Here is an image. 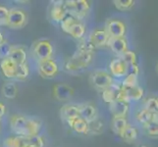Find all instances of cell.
Listing matches in <instances>:
<instances>
[{
	"mask_svg": "<svg viewBox=\"0 0 158 147\" xmlns=\"http://www.w3.org/2000/svg\"><path fill=\"white\" fill-rule=\"evenodd\" d=\"M92 61L94 54L76 51L72 56L66 59L64 63V70L71 74L83 72L90 66Z\"/></svg>",
	"mask_w": 158,
	"mask_h": 147,
	"instance_id": "1",
	"label": "cell"
},
{
	"mask_svg": "<svg viewBox=\"0 0 158 147\" xmlns=\"http://www.w3.org/2000/svg\"><path fill=\"white\" fill-rule=\"evenodd\" d=\"M65 7L69 14L81 21L89 13L91 5L88 0H67L65 1Z\"/></svg>",
	"mask_w": 158,
	"mask_h": 147,
	"instance_id": "2",
	"label": "cell"
},
{
	"mask_svg": "<svg viewBox=\"0 0 158 147\" xmlns=\"http://www.w3.org/2000/svg\"><path fill=\"white\" fill-rule=\"evenodd\" d=\"M89 83L94 88L97 90H104L105 88H109L113 83L114 79L111 77V75L108 73L107 70H95L89 76Z\"/></svg>",
	"mask_w": 158,
	"mask_h": 147,
	"instance_id": "3",
	"label": "cell"
},
{
	"mask_svg": "<svg viewBox=\"0 0 158 147\" xmlns=\"http://www.w3.org/2000/svg\"><path fill=\"white\" fill-rule=\"evenodd\" d=\"M28 23V14L24 10L18 7L9 9L6 27L12 30L23 29Z\"/></svg>",
	"mask_w": 158,
	"mask_h": 147,
	"instance_id": "4",
	"label": "cell"
},
{
	"mask_svg": "<svg viewBox=\"0 0 158 147\" xmlns=\"http://www.w3.org/2000/svg\"><path fill=\"white\" fill-rule=\"evenodd\" d=\"M31 52L36 61L40 62L47 59H51L54 49L52 43L48 39H40L34 43Z\"/></svg>",
	"mask_w": 158,
	"mask_h": 147,
	"instance_id": "5",
	"label": "cell"
},
{
	"mask_svg": "<svg viewBox=\"0 0 158 147\" xmlns=\"http://www.w3.org/2000/svg\"><path fill=\"white\" fill-rule=\"evenodd\" d=\"M109 39H116V37H125L127 31L126 24L118 19H109L104 28Z\"/></svg>",
	"mask_w": 158,
	"mask_h": 147,
	"instance_id": "6",
	"label": "cell"
},
{
	"mask_svg": "<svg viewBox=\"0 0 158 147\" xmlns=\"http://www.w3.org/2000/svg\"><path fill=\"white\" fill-rule=\"evenodd\" d=\"M37 72L45 79H52L59 73V65L53 58L37 62Z\"/></svg>",
	"mask_w": 158,
	"mask_h": 147,
	"instance_id": "7",
	"label": "cell"
},
{
	"mask_svg": "<svg viewBox=\"0 0 158 147\" xmlns=\"http://www.w3.org/2000/svg\"><path fill=\"white\" fill-rule=\"evenodd\" d=\"M143 96H144V89L139 84L132 86V88H122L121 86L119 99L126 101L130 104L131 102H138L141 100Z\"/></svg>",
	"mask_w": 158,
	"mask_h": 147,
	"instance_id": "8",
	"label": "cell"
},
{
	"mask_svg": "<svg viewBox=\"0 0 158 147\" xmlns=\"http://www.w3.org/2000/svg\"><path fill=\"white\" fill-rule=\"evenodd\" d=\"M127 64L120 57L112 59L108 66V73L114 80L121 81L127 76Z\"/></svg>",
	"mask_w": 158,
	"mask_h": 147,
	"instance_id": "9",
	"label": "cell"
},
{
	"mask_svg": "<svg viewBox=\"0 0 158 147\" xmlns=\"http://www.w3.org/2000/svg\"><path fill=\"white\" fill-rule=\"evenodd\" d=\"M28 117L24 115H14L10 119V129L14 135L25 138L27 137Z\"/></svg>",
	"mask_w": 158,
	"mask_h": 147,
	"instance_id": "10",
	"label": "cell"
},
{
	"mask_svg": "<svg viewBox=\"0 0 158 147\" xmlns=\"http://www.w3.org/2000/svg\"><path fill=\"white\" fill-rule=\"evenodd\" d=\"M51 7L49 10V17L50 20L54 23L60 24L61 21L65 18V16L68 14L66 7H65V1H54L51 2Z\"/></svg>",
	"mask_w": 158,
	"mask_h": 147,
	"instance_id": "11",
	"label": "cell"
},
{
	"mask_svg": "<svg viewBox=\"0 0 158 147\" xmlns=\"http://www.w3.org/2000/svg\"><path fill=\"white\" fill-rule=\"evenodd\" d=\"M110 50L116 54L117 57H120L121 55L129 50V45H128V40L126 37H116V39H109L107 45Z\"/></svg>",
	"mask_w": 158,
	"mask_h": 147,
	"instance_id": "12",
	"label": "cell"
},
{
	"mask_svg": "<svg viewBox=\"0 0 158 147\" xmlns=\"http://www.w3.org/2000/svg\"><path fill=\"white\" fill-rule=\"evenodd\" d=\"M75 94V89L68 84H57L53 88V95L59 101H68Z\"/></svg>",
	"mask_w": 158,
	"mask_h": 147,
	"instance_id": "13",
	"label": "cell"
},
{
	"mask_svg": "<svg viewBox=\"0 0 158 147\" xmlns=\"http://www.w3.org/2000/svg\"><path fill=\"white\" fill-rule=\"evenodd\" d=\"M60 117L68 125L72 121H74L75 119L79 118L80 112L78 104L68 103V104H65L64 106H62L61 109H60Z\"/></svg>",
	"mask_w": 158,
	"mask_h": 147,
	"instance_id": "14",
	"label": "cell"
},
{
	"mask_svg": "<svg viewBox=\"0 0 158 147\" xmlns=\"http://www.w3.org/2000/svg\"><path fill=\"white\" fill-rule=\"evenodd\" d=\"M118 81L119 80L115 83V80H114V83L109 88L101 91L102 100L107 104H111L112 102L119 99L120 91H121V83H118Z\"/></svg>",
	"mask_w": 158,
	"mask_h": 147,
	"instance_id": "15",
	"label": "cell"
},
{
	"mask_svg": "<svg viewBox=\"0 0 158 147\" xmlns=\"http://www.w3.org/2000/svg\"><path fill=\"white\" fill-rule=\"evenodd\" d=\"M88 39L89 41L94 45L95 48L97 47H104L107 45V42L109 39V36L106 34L105 30H100V29H96L94 31H92L90 32V35H89Z\"/></svg>",
	"mask_w": 158,
	"mask_h": 147,
	"instance_id": "16",
	"label": "cell"
},
{
	"mask_svg": "<svg viewBox=\"0 0 158 147\" xmlns=\"http://www.w3.org/2000/svg\"><path fill=\"white\" fill-rule=\"evenodd\" d=\"M109 110L113 115V118L115 117H126L130 110V104L128 102L117 99L116 101L109 104Z\"/></svg>",
	"mask_w": 158,
	"mask_h": 147,
	"instance_id": "17",
	"label": "cell"
},
{
	"mask_svg": "<svg viewBox=\"0 0 158 147\" xmlns=\"http://www.w3.org/2000/svg\"><path fill=\"white\" fill-rule=\"evenodd\" d=\"M78 106H79L80 117L85 120L88 123H90L94 120L97 119V109L94 104H90V103H81V104H78Z\"/></svg>",
	"mask_w": 158,
	"mask_h": 147,
	"instance_id": "18",
	"label": "cell"
},
{
	"mask_svg": "<svg viewBox=\"0 0 158 147\" xmlns=\"http://www.w3.org/2000/svg\"><path fill=\"white\" fill-rule=\"evenodd\" d=\"M16 70H17V65L9 58L2 59L0 61V72L7 80H15Z\"/></svg>",
	"mask_w": 158,
	"mask_h": 147,
	"instance_id": "19",
	"label": "cell"
},
{
	"mask_svg": "<svg viewBox=\"0 0 158 147\" xmlns=\"http://www.w3.org/2000/svg\"><path fill=\"white\" fill-rule=\"evenodd\" d=\"M9 59L13 61L16 65H21L27 63L28 59V53H27L26 48L23 46H12L11 49Z\"/></svg>",
	"mask_w": 158,
	"mask_h": 147,
	"instance_id": "20",
	"label": "cell"
},
{
	"mask_svg": "<svg viewBox=\"0 0 158 147\" xmlns=\"http://www.w3.org/2000/svg\"><path fill=\"white\" fill-rule=\"evenodd\" d=\"M42 129L41 120L35 117H28V125H27V137H35L40 134Z\"/></svg>",
	"mask_w": 158,
	"mask_h": 147,
	"instance_id": "21",
	"label": "cell"
},
{
	"mask_svg": "<svg viewBox=\"0 0 158 147\" xmlns=\"http://www.w3.org/2000/svg\"><path fill=\"white\" fill-rule=\"evenodd\" d=\"M135 120L137 122L141 125V126H144V125L148 124L150 122H157V114L151 113L148 110H145L144 108L139 109V110L135 113Z\"/></svg>",
	"mask_w": 158,
	"mask_h": 147,
	"instance_id": "22",
	"label": "cell"
},
{
	"mask_svg": "<svg viewBox=\"0 0 158 147\" xmlns=\"http://www.w3.org/2000/svg\"><path fill=\"white\" fill-rule=\"evenodd\" d=\"M119 137H121L125 141V142L133 143L139 137V130L135 126L129 124L128 126L122 130V133H121V134L119 135Z\"/></svg>",
	"mask_w": 158,
	"mask_h": 147,
	"instance_id": "23",
	"label": "cell"
},
{
	"mask_svg": "<svg viewBox=\"0 0 158 147\" xmlns=\"http://www.w3.org/2000/svg\"><path fill=\"white\" fill-rule=\"evenodd\" d=\"M85 32H86L85 26L81 23V21H79L75 25H73L72 27H71V28L66 31V34L69 35L70 36H72L75 39L81 40L85 37Z\"/></svg>",
	"mask_w": 158,
	"mask_h": 147,
	"instance_id": "24",
	"label": "cell"
},
{
	"mask_svg": "<svg viewBox=\"0 0 158 147\" xmlns=\"http://www.w3.org/2000/svg\"><path fill=\"white\" fill-rule=\"evenodd\" d=\"M68 126L78 134H88L89 133V123L83 118H77L71 122Z\"/></svg>",
	"mask_w": 158,
	"mask_h": 147,
	"instance_id": "25",
	"label": "cell"
},
{
	"mask_svg": "<svg viewBox=\"0 0 158 147\" xmlns=\"http://www.w3.org/2000/svg\"><path fill=\"white\" fill-rule=\"evenodd\" d=\"M2 95L7 99H15L18 94V86L15 81L10 80L5 83L1 88Z\"/></svg>",
	"mask_w": 158,
	"mask_h": 147,
	"instance_id": "26",
	"label": "cell"
},
{
	"mask_svg": "<svg viewBox=\"0 0 158 147\" xmlns=\"http://www.w3.org/2000/svg\"><path fill=\"white\" fill-rule=\"evenodd\" d=\"M128 125H129V123H128V120L126 117H115L112 120L111 128H112V130L114 133L117 135H120L122 133V130L126 128Z\"/></svg>",
	"mask_w": 158,
	"mask_h": 147,
	"instance_id": "27",
	"label": "cell"
},
{
	"mask_svg": "<svg viewBox=\"0 0 158 147\" xmlns=\"http://www.w3.org/2000/svg\"><path fill=\"white\" fill-rule=\"evenodd\" d=\"M94 50H95V47L92 43L89 41V39L88 37H84L83 39L79 40V43L77 45V50L76 51H79L81 53H91V54H94Z\"/></svg>",
	"mask_w": 158,
	"mask_h": 147,
	"instance_id": "28",
	"label": "cell"
},
{
	"mask_svg": "<svg viewBox=\"0 0 158 147\" xmlns=\"http://www.w3.org/2000/svg\"><path fill=\"white\" fill-rule=\"evenodd\" d=\"M104 123H103L101 120L95 119L92 122L89 123V133L92 135H98L101 134L104 132Z\"/></svg>",
	"mask_w": 158,
	"mask_h": 147,
	"instance_id": "29",
	"label": "cell"
},
{
	"mask_svg": "<svg viewBox=\"0 0 158 147\" xmlns=\"http://www.w3.org/2000/svg\"><path fill=\"white\" fill-rule=\"evenodd\" d=\"M24 138L14 134L10 135L3 140V147H24Z\"/></svg>",
	"mask_w": 158,
	"mask_h": 147,
	"instance_id": "30",
	"label": "cell"
},
{
	"mask_svg": "<svg viewBox=\"0 0 158 147\" xmlns=\"http://www.w3.org/2000/svg\"><path fill=\"white\" fill-rule=\"evenodd\" d=\"M25 143L29 147H44L45 139L42 135H35V137H29L24 138Z\"/></svg>",
	"mask_w": 158,
	"mask_h": 147,
	"instance_id": "31",
	"label": "cell"
},
{
	"mask_svg": "<svg viewBox=\"0 0 158 147\" xmlns=\"http://www.w3.org/2000/svg\"><path fill=\"white\" fill-rule=\"evenodd\" d=\"M30 76V67L28 63L17 65V70H16V80H25L28 79Z\"/></svg>",
	"mask_w": 158,
	"mask_h": 147,
	"instance_id": "32",
	"label": "cell"
},
{
	"mask_svg": "<svg viewBox=\"0 0 158 147\" xmlns=\"http://www.w3.org/2000/svg\"><path fill=\"white\" fill-rule=\"evenodd\" d=\"M77 22H79V20L74 17L73 15H71V14H67L66 16H65V18L61 21V23H60V27H61V30L64 31V32H66L71 27H72L73 25H75Z\"/></svg>",
	"mask_w": 158,
	"mask_h": 147,
	"instance_id": "33",
	"label": "cell"
},
{
	"mask_svg": "<svg viewBox=\"0 0 158 147\" xmlns=\"http://www.w3.org/2000/svg\"><path fill=\"white\" fill-rule=\"evenodd\" d=\"M113 3L119 11H128L135 6L134 0H114Z\"/></svg>",
	"mask_w": 158,
	"mask_h": 147,
	"instance_id": "34",
	"label": "cell"
},
{
	"mask_svg": "<svg viewBox=\"0 0 158 147\" xmlns=\"http://www.w3.org/2000/svg\"><path fill=\"white\" fill-rule=\"evenodd\" d=\"M123 61L127 64V66H130V65H135V64H139L138 63V56L137 54L135 53V51L133 50H127L125 52L123 55L120 56Z\"/></svg>",
	"mask_w": 158,
	"mask_h": 147,
	"instance_id": "35",
	"label": "cell"
},
{
	"mask_svg": "<svg viewBox=\"0 0 158 147\" xmlns=\"http://www.w3.org/2000/svg\"><path fill=\"white\" fill-rule=\"evenodd\" d=\"M120 83L122 88H132V86L139 85V76L127 75Z\"/></svg>",
	"mask_w": 158,
	"mask_h": 147,
	"instance_id": "36",
	"label": "cell"
},
{
	"mask_svg": "<svg viewBox=\"0 0 158 147\" xmlns=\"http://www.w3.org/2000/svg\"><path fill=\"white\" fill-rule=\"evenodd\" d=\"M143 108L145 110H148L151 113H154L157 114L158 111V100L156 97H150L148 98L145 101H144V104H143Z\"/></svg>",
	"mask_w": 158,
	"mask_h": 147,
	"instance_id": "37",
	"label": "cell"
},
{
	"mask_svg": "<svg viewBox=\"0 0 158 147\" xmlns=\"http://www.w3.org/2000/svg\"><path fill=\"white\" fill-rule=\"evenodd\" d=\"M144 129L145 133L149 135L150 137H158V123L157 122H150L148 124L143 126Z\"/></svg>",
	"mask_w": 158,
	"mask_h": 147,
	"instance_id": "38",
	"label": "cell"
},
{
	"mask_svg": "<svg viewBox=\"0 0 158 147\" xmlns=\"http://www.w3.org/2000/svg\"><path fill=\"white\" fill-rule=\"evenodd\" d=\"M12 46L10 44V42L7 40H4L1 44H0V59H6L9 58L11 49H12Z\"/></svg>",
	"mask_w": 158,
	"mask_h": 147,
	"instance_id": "39",
	"label": "cell"
},
{
	"mask_svg": "<svg viewBox=\"0 0 158 147\" xmlns=\"http://www.w3.org/2000/svg\"><path fill=\"white\" fill-rule=\"evenodd\" d=\"M8 13L9 9L6 6H4V5H0V27L6 26Z\"/></svg>",
	"mask_w": 158,
	"mask_h": 147,
	"instance_id": "40",
	"label": "cell"
},
{
	"mask_svg": "<svg viewBox=\"0 0 158 147\" xmlns=\"http://www.w3.org/2000/svg\"><path fill=\"white\" fill-rule=\"evenodd\" d=\"M5 114H6V106L4 103L0 102V120L5 116Z\"/></svg>",
	"mask_w": 158,
	"mask_h": 147,
	"instance_id": "41",
	"label": "cell"
},
{
	"mask_svg": "<svg viewBox=\"0 0 158 147\" xmlns=\"http://www.w3.org/2000/svg\"><path fill=\"white\" fill-rule=\"evenodd\" d=\"M5 39H4V35H3V32L0 31V44H1V43L4 41Z\"/></svg>",
	"mask_w": 158,
	"mask_h": 147,
	"instance_id": "42",
	"label": "cell"
},
{
	"mask_svg": "<svg viewBox=\"0 0 158 147\" xmlns=\"http://www.w3.org/2000/svg\"><path fill=\"white\" fill-rule=\"evenodd\" d=\"M139 147H148V146H146L145 144H140V145H139Z\"/></svg>",
	"mask_w": 158,
	"mask_h": 147,
	"instance_id": "43",
	"label": "cell"
},
{
	"mask_svg": "<svg viewBox=\"0 0 158 147\" xmlns=\"http://www.w3.org/2000/svg\"><path fill=\"white\" fill-rule=\"evenodd\" d=\"M24 147H29V146H28V145H27V144L25 143V145H24Z\"/></svg>",
	"mask_w": 158,
	"mask_h": 147,
	"instance_id": "44",
	"label": "cell"
},
{
	"mask_svg": "<svg viewBox=\"0 0 158 147\" xmlns=\"http://www.w3.org/2000/svg\"><path fill=\"white\" fill-rule=\"evenodd\" d=\"M0 127H1V120H0Z\"/></svg>",
	"mask_w": 158,
	"mask_h": 147,
	"instance_id": "45",
	"label": "cell"
}]
</instances>
